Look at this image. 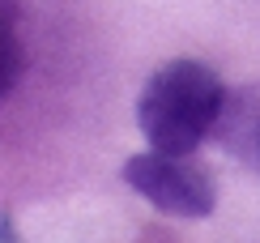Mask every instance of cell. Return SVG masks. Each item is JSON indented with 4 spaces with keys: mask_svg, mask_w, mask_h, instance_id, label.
<instances>
[{
    "mask_svg": "<svg viewBox=\"0 0 260 243\" xmlns=\"http://www.w3.org/2000/svg\"><path fill=\"white\" fill-rule=\"evenodd\" d=\"M0 243H21V239H17V230H13V218H9V214L0 218Z\"/></svg>",
    "mask_w": 260,
    "mask_h": 243,
    "instance_id": "cell-5",
    "label": "cell"
},
{
    "mask_svg": "<svg viewBox=\"0 0 260 243\" xmlns=\"http://www.w3.org/2000/svg\"><path fill=\"white\" fill-rule=\"evenodd\" d=\"M124 179L137 196H145L154 209L171 218H209L218 205L213 175L188 154H158V149L133 154L124 162Z\"/></svg>",
    "mask_w": 260,
    "mask_h": 243,
    "instance_id": "cell-2",
    "label": "cell"
},
{
    "mask_svg": "<svg viewBox=\"0 0 260 243\" xmlns=\"http://www.w3.org/2000/svg\"><path fill=\"white\" fill-rule=\"evenodd\" d=\"M213 141L235 154L243 167L260 171V85H235L222 98V111L213 119Z\"/></svg>",
    "mask_w": 260,
    "mask_h": 243,
    "instance_id": "cell-3",
    "label": "cell"
},
{
    "mask_svg": "<svg viewBox=\"0 0 260 243\" xmlns=\"http://www.w3.org/2000/svg\"><path fill=\"white\" fill-rule=\"evenodd\" d=\"M17 5H0V98L21 81L26 69V51H21V35H17Z\"/></svg>",
    "mask_w": 260,
    "mask_h": 243,
    "instance_id": "cell-4",
    "label": "cell"
},
{
    "mask_svg": "<svg viewBox=\"0 0 260 243\" xmlns=\"http://www.w3.org/2000/svg\"><path fill=\"white\" fill-rule=\"evenodd\" d=\"M226 85L201 60H171L145 81L137 103V124L149 149L158 154H197L213 132Z\"/></svg>",
    "mask_w": 260,
    "mask_h": 243,
    "instance_id": "cell-1",
    "label": "cell"
},
{
    "mask_svg": "<svg viewBox=\"0 0 260 243\" xmlns=\"http://www.w3.org/2000/svg\"><path fill=\"white\" fill-rule=\"evenodd\" d=\"M0 5H17V0H0Z\"/></svg>",
    "mask_w": 260,
    "mask_h": 243,
    "instance_id": "cell-6",
    "label": "cell"
}]
</instances>
